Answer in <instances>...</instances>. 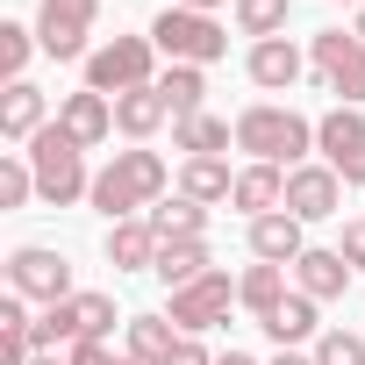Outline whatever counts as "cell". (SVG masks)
<instances>
[{"label":"cell","mask_w":365,"mask_h":365,"mask_svg":"<svg viewBox=\"0 0 365 365\" xmlns=\"http://www.w3.org/2000/svg\"><path fill=\"white\" fill-rule=\"evenodd\" d=\"M336 251H344V265H351V272L365 265V215H358V222H344V244H336Z\"/></svg>","instance_id":"36"},{"label":"cell","mask_w":365,"mask_h":365,"mask_svg":"<svg viewBox=\"0 0 365 365\" xmlns=\"http://www.w3.org/2000/svg\"><path fill=\"white\" fill-rule=\"evenodd\" d=\"M230 308H237V279L230 272H208V279H194V287L172 294V329L179 336H201V329L230 322Z\"/></svg>","instance_id":"8"},{"label":"cell","mask_w":365,"mask_h":365,"mask_svg":"<svg viewBox=\"0 0 365 365\" xmlns=\"http://www.w3.org/2000/svg\"><path fill=\"white\" fill-rule=\"evenodd\" d=\"M294 287H301L308 301H344V294H351V265H344V251L308 244V251L294 258Z\"/></svg>","instance_id":"11"},{"label":"cell","mask_w":365,"mask_h":365,"mask_svg":"<svg viewBox=\"0 0 365 365\" xmlns=\"http://www.w3.org/2000/svg\"><path fill=\"white\" fill-rule=\"evenodd\" d=\"M36 129H43V86L15 79L8 93H0V136H8V143H29Z\"/></svg>","instance_id":"18"},{"label":"cell","mask_w":365,"mask_h":365,"mask_svg":"<svg viewBox=\"0 0 365 365\" xmlns=\"http://www.w3.org/2000/svg\"><path fill=\"white\" fill-rule=\"evenodd\" d=\"M315 365H365V336H351V329H322V336H315Z\"/></svg>","instance_id":"32"},{"label":"cell","mask_w":365,"mask_h":365,"mask_svg":"<svg viewBox=\"0 0 365 365\" xmlns=\"http://www.w3.org/2000/svg\"><path fill=\"white\" fill-rule=\"evenodd\" d=\"M72 365H115V351H108V336H79L72 351H65Z\"/></svg>","instance_id":"35"},{"label":"cell","mask_w":365,"mask_h":365,"mask_svg":"<svg viewBox=\"0 0 365 365\" xmlns=\"http://www.w3.org/2000/svg\"><path fill=\"white\" fill-rule=\"evenodd\" d=\"M172 65H215V58H230V36H222V22L215 15H194V8H165L150 29H143Z\"/></svg>","instance_id":"4"},{"label":"cell","mask_w":365,"mask_h":365,"mask_svg":"<svg viewBox=\"0 0 365 365\" xmlns=\"http://www.w3.org/2000/svg\"><path fill=\"white\" fill-rule=\"evenodd\" d=\"M36 51H43V43H36V29H22V22H0V79H8V86L22 79V65H29Z\"/></svg>","instance_id":"28"},{"label":"cell","mask_w":365,"mask_h":365,"mask_svg":"<svg viewBox=\"0 0 365 365\" xmlns=\"http://www.w3.org/2000/svg\"><path fill=\"white\" fill-rule=\"evenodd\" d=\"M358 51H365V43H358V36H351V29H322V36H315V43H308V58H315V79H322V86H329V79H336V72H344V65H351V58H358Z\"/></svg>","instance_id":"26"},{"label":"cell","mask_w":365,"mask_h":365,"mask_svg":"<svg viewBox=\"0 0 365 365\" xmlns=\"http://www.w3.org/2000/svg\"><path fill=\"white\" fill-rule=\"evenodd\" d=\"M230 208H244L251 222H258V215H279V208H287V165H244Z\"/></svg>","instance_id":"13"},{"label":"cell","mask_w":365,"mask_h":365,"mask_svg":"<svg viewBox=\"0 0 365 365\" xmlns=\"http://www.w3.org/2000/svg\"><path fill=\"white\" fill-rule=\"evenodd\" d=\"M122 329H129V358H136V365H165V358L179 351V329H172V315H129Z\"/></svg>","instance_id":"22"},{"label":"cell","mask_w":365,"mask_h":365,"mask_svg":"<svg viewBox=\"0 0 365 365\" xmlns=\"http://www.w3.org/2000/svg\"><path fill=\"white\" fill-rule=\"evenodd\" d=\"M29 194H36V172H29L22 150H8V158H0V208H22Z\"/></svg>","instance_id":"29"},{"label":"cell","mask_w":365,"mask_h":365,"mask_svg":"<svg viewBox=\"0 0 365 365\" xmlns=\"http://www.w3.org/2000/svg\"><path fill=\"white\" fill-rule=\"evenodd\" d=\"M315 150H322V165L344 187H365V115L358 108H329L315 122Z\"/></svg>","instance_id":"7"},{"label":"cell","mask_w":365,"mask_h":365,"mask_svg":"<svg viewBox=\"0 0 365 365\" xmlns=\"http://www.w3.org/2000/svg\"><path fill=\"white\" fill-rule=\"evenodd\" d=\"M165 365H215V358H208V351H201V336H179V351H172V358H165Z\"/></svg>","instance_id":"37"},{"label":"cell","mask_w":365,"mask_h":365,"mask_svg":"<svg viewBox=\"0 0 365 365\" xmlns=\"http://www.w3.org/2000/svg\"><path fill=\"white\" fill-rule=\"evenodd\" d=\"M158 244H165V237H158L143 215H136V222H108V265H115V272H150V265H158Z\"/></svg>","instance_id":"16"},{"label":"cell","mask_w":365,"mask_h":365,"mask_svg":"<svg viewBox=\"0 0 365 365\" xmlns=\"http://www.w3.org/2000/svg\"><path fill=\"white\" fill-rule=\"evenodd\" d=\"M237 301H244L251 315H272V308L287 301V265H251V272L237 279Z\"/></svg>","instance_id":"24"},{"label":"cell","mask_w":365,"mask_h":365,"mask_svg":"<svg viewBox=\"0 0 365 365\" xmlns=\"http://www.w3.org/2000/svg\"><path fill=\"white\" fill-rule=\"evenodd\" d=\"M179 194L201 201V208H215V201L237 194V172H230L222 158H187V172H179Z\"/></svg>","instance_id":"20"},{"label":"cell","mask_w":365,"mask_h":365,"mask_svg":"<svg viewBox=\"0 0 365 365\" xmlns=\"http://www.w3.org/2000/svg\"><path fill=\"white\" fill-rule=\"evenodd\" d=\"M72 322H79V336H108L115 329V294H72Z\"/></svg>","instance_id":"31"},{"label":"cell","mask_w":365,"mask_h":365,"mask_svg":"<svg viewBox=\"0 0 365 365\" xmlns=\"http://www.w3.org/2000/svg\"><path fill=\"white\" fill-rule=\"evenodd\" d=\"M143 222H150V230H158V237L172 244V237H201V230H208V208L179 194V201H158V208H150Z\"/></svg>","instance_id":"25"},{"label":"cell","mask_w":365,"mask_h":365,"mask_svg":"<svg viewBox=\"0 0 365 365\" xmlns=\"http://www.w3.org/2000/svg\"><path fill=\"white\" fill-rule=\"evenodd\" d=\"M287 15H294V0H237V29H244L251 43L279 36V29H287Z\"/></svg>","instance_id":"27"},{"label":"cell","mask_w":365,"mask_h":365,"mask_svg":"<svg viewBox=\"0 0 365 365\" xmlns=\"http://www.w3.org/2000/svg\"><path fill=\"white\" fill-rule=\"evenodd\" d=\"M351 36H358V43H365V8H358V22H351Z\"/></svg>","instance_id":"42"},{"label":"cell","mask_w":365,"mask_h":365,"mask_svg":"<svg viewBox=\"0 0 365 365\" xmlns=\"http://www.w3.org/2000/svg\"><path fill=\"white\" fill-rule=\"evenodd\" d=\"M58 129H65L79 150H93V143H108V136H115V101H108V93H93V86H79V93H65Z\"/></svg>","instance_id":"10"},{"label":"cell","mask_w":365,"mask_h":365,"mask_svg":"<svg viewBox=\"0 0 365 365\" xmlns=\"http://www.w3.org/2000/svg\"><path fill=\"white\" fill-rule=\"evenodd\" d=\"M150 272L165 279V294H179V287L208 279V272H215V258H208V244H201V237H172V244H158V265H150Z\"/></svg>","instance_id":"14"},{"label":"cell","mask_w":365,"mask_h":365,"mask_svg":"<svg viewBox=\"0 0 365 365\" xmlns=\"http://www.w3.org/2000/svg\"><path fill=\"white\" fill-rule=\"evenodd\" d=\"M230 143H237V122H215V115L172 122V150H187V158H222Z\"/></svg>","instance_id":"19"},{"label":"cell","mask_w":365,"mask_h":365,"mask_svg":"<svg viewBox=\"0 0 365 365\" xmlns=\"http://www.w3.org/2000/svg\"><path fill=\"white\" fill-rule=\"evenodd\" d=\"M165 158L158 150H115L101 172H93V208L108 215V222H136V208H158L165 201Z\"/></svg>","instance_id":"1"},{"label":"cell","mask_w":365,"mask_h":365,"mask_svg":"<svg viewBox=\"0 0 365 365\" xmlns=\"http://www.w3.org/2000/svg\"><path fill=\"white\" fill-rule=\"evenodd\" d=\"M29 172H36V194L51 201V208H72V201H86L93 194V172H86V150L58 129V122H43L36 136H29Z\"/></svg>","instance_id":"3"},{"label":"cell","mask_w":365,"mask_h":365,"mask_svg":"<svg viewBox=\"0 0 365 365\" xmlns=\"http://www.w3.org/2000/svg\"><path fill=\"white\" fill-rule=\"evenodd\" d=\"M29 365H72V358H58V351H36V358H29Z\"/></svg>","instance_id":"41"},{"label":"cell","mask_w":365,"mask_h":365,"mask_svg":"<svg viewBox=\"0 0 365 365\" xmlns=\"http://www.w3.org/2000/svg\"><path fill=\"white\" fill-rule=\"evenodd\" d=\"M150 58H158L150 36H115V43H101V51L86 58V86L108 93V101H122V93H136V86H158Z\"/></svg>","instance_id":"5"},{"label":"cell","mask_w":365,"mask_h":365,"mask_svg":"<svg viewBox=\"0 0 365 365\" xmlns=\"http://www.w3.org/2000/svg\"><path fill=\"white\" fill-rule=\"evenodd\" d=\"M272 365H315V351H279Z\"/></svg>","instance_id":"39"},{"label":"cell","mask_w":365,"mask_h":365,"mask_svg":"<svg viewBox=\"0 0 365 365\" xmlns=\"http://www.w3.org/2000/svg\"><path fill=\"white\" fill-rule=\"evenodd\" d=\"M215 365H258V358H244V351H222V358H215Z\"/></svg>","instance_id":"40"},{"label":"cell","mask_w":365,"mask_h":365,"mask_svg":"<svg viewBox=\"0 0 365 365\" xmlns=\"http://www.w3.org/2000/svg\"><path fill=\"white\" fill-rule=\"evenodd\" d=\"M336 208H344V179H336L322 158H308V165L287 172V215H294V222H329Z\"/></svg>","instance_id":"9"},{"label":"cell","mask_w":365,"mask_h":365,"mask_svg":"<svg viewBox=\"0 0 365 365\" xmlns=\"http://www.w3.org/2000/svg\"><path fill=\"white\" fill-rule=\"evenodd\" d=\"M115 365H136V358H129V351H122V358H115Z\"/></svg>","instance_id":"43"},{"label":"cell","mask_w":365,"mask_h":365,"mask_svg":"<svg viewBox=\"0 0 365 365\" xmlns=\"http://www.w3.org/2000/svg\"><path fill=\"white\" fill-rule=\"evenodd\" d=\"M172 108H165V93L158 86H136V93H122L115 101V129L129 136V143H143V136H158V122H165Z\"/></svg>","instance_id":"21"},{"label":"cell","mask_w":365,"mask_h":365,"mask_svg":"<svg viewBox=\"0 0 365 365\" xmlns=\"http://www.w3.org/2000/svg\"><path fill=\"white\" fill-rule=\"evenodd\" d=\"M301 230H308V222H294L287 208H279V215H258V222H251V258H258V265H287V272H294V258L308 251V237H301Z\"/></svg>","instance_id":"12"},{"label":"cell","mask_w":365,"mask_h":365,"mask_svg":"<svg viewBox=\"0 0 365 365\" xmlns=\"http://www.w3.org/2000/svg\"><path fill=\"white\" fill-rule=\"evenodd\" d=\"M351 8H365V0H351Z\"/></svg>","instance_id":"44"},{"label":"cell","mask_w":365,"mask_h":365,"mask_svg":"<svg viewBox=\"0 0 365 365\" xmlns=\"http://www.w3.org/2000/svg\"><path fill=\"white\" fill-rule=\"evenodd\" d=\"M165 8H194V15H215L222 0H165Z\"/></svg>","instance_id":"38"},{"label":"cell","mask_w":365,"mask_h":365,"mask_svg":"<svg viewBox=\"0 0 365 365\" xmlns=\"http://www.w3.org/2000/svg\"><path fill=\"white\" fill-rule=\"evenodd\" d=\"M244 72H251V86H265V93H287V86L301 79V51H294L287 36H265V43H251Z\"/></svg>","instance_id":"15"},{"label":"cell","mask_w":365,"mask_h":365,"mask_svg":"<svg viewBox=\"0 0 365 365\" xmlns=\"http://www.w3.org/2000/svg\"><path fill=\"white\" fill-rule=\"evenodd\" d=\"M101 0H36V22H58V29H93Z\"/></svg>","instance_id":"33"},{"label":"cell","mask_w":365,"mask_h":365,"mask_svg":"<svg viewBox=\"0 0 365 365\" xmlns=\"http://www.w3.org/2000/svg\"><path fill=\"white\" fill-rule=\"evenodd\" d=\"M8 294L43 301V308L72 301V265H65V251H51V244H22V251L8 258Z\"/></svg>","instance_id":"6"},{"label":"cell","mask_w":365,"mask_h":365,"mask_svg":"<svg viewBox=\"0 0 365 365\" xmlns=\"http://www.w3.org/2000/svg\"><path fill=\"white\" fill-rule=\"evenodd\" d=\"M237 150L251 158V165H308V150H315V122L308 115H294V108H279V101H258V108H244L237 115Z\"/></svg>","instance_id":"2"},{"label":"cell","mask_w":365,"mask_h":365,"mask_svg":"<svg viewBox=\"0 0 365 365\" xmlns=\"http://www.w3.org/2000/svg\"><path fill=\"white\" fill-rule=\"evenodd\" d=\"M36 43H43V58H58V65H79V58H93V51H86V29H58V22H36Z\"/></svg>","instance_id":"30"},{"label":"cell","mask_w":365,"mask_h":365,"mask_svg":"<svg viewBox=\"0 0 365 365\" xmlns=\"http://www.w3.org/2000/svg\"><path fill=\"white\" fill-rule=\"evenodd\" d=\"M158 93H165L172 122L201 115V101H208V65H172V72H158Z\"/></svg>","instance_id":"23"},{"label":"cell","mask_w":365,"mask_h":365,"mask_svg":"<svg viewBox=\"0 0 365 365\" xmlns=\"http://www.w3.org/2000/svg\"><path fill=\"white\" fill-rule=\"evenodd\" d=\"M315 308H322V301H308V294L294 287V294H287L272 315H258V329H265L279 351H294V344H308V336H315Z\"/></svg>","instance_id":"17"},{"label":"cell","mask_w":365,"mask_h":365,"mask_svg":"<svg viewBox=\"0 0 365 365\" xmlns=\"http://www.w3.org/2000/svg\"><path fill=\"white\" fill-rule=\"evenodd\" d=\"M322 93H336V108H365V51H358V58H351V65H344Z\"/></svg>","instance_id":"34"}]
</instances>
